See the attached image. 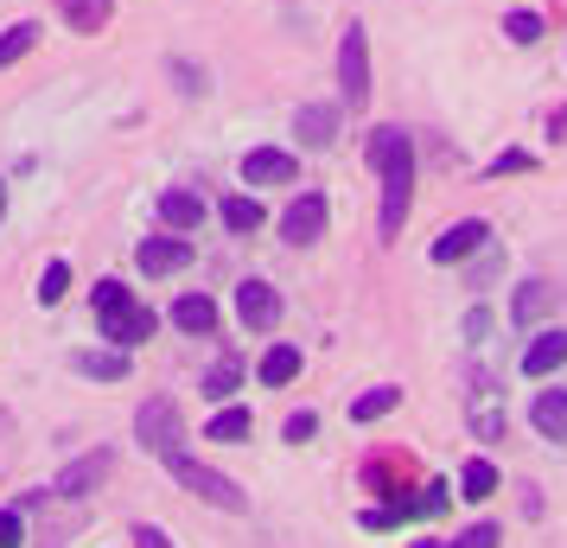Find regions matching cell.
<instances>
[{
	"mask_svg": "<svg viewBox=\"0 0 567 548\" xmlns=\"http://www.w3.org/2000/svg\"><path fill=\"white\" fill-rule=\"evenodd\" d=\"M293 134H300L307 147H332V141H338V108H326V103H307L300 115H293Z\"/></svg>",
	"mask_w": 567,
	"mask_h": 548,
	"instance_id": "obj_14",
	"label": "cell"
},
{
	"mask_svg": "<svg viewBox=\"0 0 567 548\" xmlns=\"http://www.w3.org/2000/svg\"><path fill=\"white\" fill-rule=\"evenodd\" d=\"M243 179L249 185H293L300 179V159L281 154V147H256V154L243 159Z\"/></svg>",
	"mask_w": 567,
	"mask_h": 548,
	"instance_id": "obj_10",
	"label": "cell"
},
{
	"mask_svg": "<svg viewBox=\"0 0 567 548\" xmlns=\"http://www.w3.org/2000/svg\"><path fill=\"white\" fill-rule=\"evenodd\" d=\"M497 542H504V529H497V523H472L453 548H497Z\"/></svg>",
	"mask_w": 567,
	"mask_h": 548,
	"instance_id": "obj_29",
	"label": "cell"
},
{
	"mask_svg": "<svg viewBox=\"0 0 567 548\" xmlns=\"http://www.w3.org/2000/svg\"><path fill=\"white\" fill-rule=\"evenodd\" d=\"M338 90H344V108L370 103V39H363V27H344V39H338Z\"/></svg>",
	"mask_w": 567,
	"mask_h": 548,
	"instance_id": "obj_4",
	"label": "cell"
},
{
	"mask_svg": "<svg viewBox=\"0 0 567 548\" xmlns=\"http://www.w3.org/2000/svg\"><path fill=\"white\" fill-rule=\"evenodd\" d=\"M159 224H166V230H198V224H205V198L166 192V198H159Z\"/></svg>",
	"mask_w": 567,
	"mask_h": 548,
	"instance_id": "obj_17",
	"label": "cell"
},
{
	"mask_svg": "<svg viewBox=\"0 0 567 548\" xmlns=\"http://www.w3.org/2000/svg\"><path fill=\"white\" fill-rule=\"evenodd\" d=\"M465 332H472V339H485V332H491V313H485V307H472V313H465Z\"/></svg>",
	"mask_w": 567,
	"mask_h": 548,
	"instance_id": "obj_35",
	"label": "cell"
},
{
	"mask_svg": "<svg viewBox=\"0 0 567 548\" xmlns=\"http://www.w3.org/2000/svg\"><path fill=\"white\" fill-rule=\"evenodd\" d=\"M173 325H179V332H198V339L217 332V300H210V293H185L179 307H173Z\"/></svg>",
	"mask_w": 567,
	"mask_h": 548,
	"instance_id": "obj_16",
	"label": "cell"
},
{
	"mask_svg": "<svg viewBox=\"0 0 567 548\" xmlns=\"http://www.w3.org/2000/svg\"><path fill=\"white\" fill-rule=\"evenodd\" d=\"M312 434H319V415H312V409H307V415H287V441H293V446H307Z\"/></svg>",
	"mask_w": 567,
	"mask_h": 548,
	"instance_id": "obj_32",
	"label": "cell"
},
{
	"mask_svg": "<svg viewBox=\"0 0 567 548\" xmlns=\"http://www.w3.org/2000/svg\"><path fill=\"white\" fill-rule=\"evenodd\" d=\"M0 548H27V517L20 510H0Z\"/></svg>",
	"mask_w": 567,
	"mask_h": 548,
	"instance_id": "obj_30",
	"label": "cell"
},
{
	"mask_svg": "<svg viewBox=\"0 0 567 548\" xmlns=\"http://www.w3.org/2000/svg\"><path fill=\"white\" fill-rule=\"evenodd\" d=\"M64 288H71V261H52V268L39 275V307H58Z\"/></svg>",
	"mask_w": 567,
	"mask_h": 548,
	"instance_id": "obj_27",
	"label": "cell"
},
{
	"mask_svg": "<svg viewBox=\"0 0 567 548\" xmlns=\"http://www.w3.org/2000/svg\"><path fill=\"white\" fill-rule=\"evenodd\" d=\"M293 376H300V351H293V344H268V358H261V383H268V390H287Z\"/></svg>",
	"mask_w": 567,
	"mask_h": 548,
	"instance_id": "obj_18",
	"label": "cell"
},
{
	"mask_svg": "<svg viewBox=\"0 0 567 548\" xmlns=\"http://www.w3.org/2000/svg\"><path fill=\"white\" fill-rule=\"evenodd\" d=\"M134 261H141V275H179L185 261H192V242L185 236H147L134 249Z\"/></svg>",
	"mask_w": 567,
	"mask_h": 548,
	"instance_id": "obj_9",
	"label": "cell"
},
{
	"mask_svg": "<svg viewBox=\"0 0 567 548\" xmlns=\"http://www.w3.org/2000/svg\"><path fill=\"white\" fill-rule=\"evenodd\" d=\"M567 364V325H548L523 344V376H555Z\"/></svg>",
	"mask_w": 567,
	"mask_h": 548,
	"instance_id": "obj_8",
	"label": "cell"
},
{
	"mask_svg": "<svg viewBox=\"0 0 567 548\" xmlns=\"http://www.w3.org/2000/svg\"><path fill=\"white\" fill-rule=\"evenodd\" d=\"M395 402H402V390H370V395H358V402H351V421H383L389 409H395Z\"/></svg>",
	"mask_w": 567,
	"mask_h": 548,
	"instance_id": "obj_26",
	"label": "cell"
},
{
	"mask_svg": "<svg viewBox=\"0 0 567 548\" xmlns=\"http://www.w3.org/2000/svg\"><path fill=\"white\" fill-rule=\"evenodd\" d=\"M134 548H173V536L154 529V523H141V529H134Z\"/></svg>",
	"mask_w": 567,
	"mask_h": 548,
	"instance_id": "obj_33",
	"label": "cell"
},
{
	"mask_svg": "<svg viewBox=\"0 0 567 548\" xmlns=\"http://www.w3.org/2000/svg\"><path fill=\"white\" fill-rule=\"evenodd\" d=\"M90 307H96V319H103V339H115V351H128V344L154 339V325H159L154 307H134V293L122 288V281H96Z\"/></svg>",
	"mask_w": 567,
	"mask_h": 548,
	"instance_id": "obj_2",
	"label": "cell"
},
{
	"mask_svg": "<svg viewBox=\"0 0 567 548\" xmlns=\"http://www.w3.org/2000/svg\"><path fill=\"white\" fill-rule=\"evenodd\" d=\"M134 434H141V446L147 453H179L185 446V427H179V409L166 402V395H154V402H141V415H134Z\"/></svg>",
	"mask_w": 567,
	"mask_h": 548,
	"instance_id": "obj_5",
	"label": "cell"
},
{
	"mask_svg": "<svg viewBox=\"0 0 567 548\" xmlns=\"http://www.w3.org/2000/svg\"><path fill=\"white\" fill-rule=\"evenodd\" d=\"M159 466L173 472V478H179L185 492H198V497H205V504H217V510H236V517L249 510V497H243V485H236V478H224V472H210L205 459H192L185 446H179V453H166Z\"/></svg>",
	"mask_w": 567,
	"mask_h": 548,
	"instance_id": "obj_3",
	"label": "cell"
},
{
	"mask_svg": "<svg viewBox=\"0 0 567 548\" xmlns=\"http://www.w3.org/2000/svg\"><path fill=\"white\" fill-rule=\"evenodd\" d=\"M548 300H555V293L542 288V281H523V288H516V300H511V319H516V325H529V319L548 313Z\"/></svg>",
	"mask_w": 567,
	"mask_h": 548,
	"instance_id": "obj_22",
	"label": "cell"
},
{
	"mask_svg": "<svg viewBox=\"0 0 567 548\" xmlns=\"http://www.w3.org/2000/svg\"><path fill=\"white\" fill-rule=\"evenodd\" d=\"M39 32H45L39 20H20V27L7 32V39H0V71H7V64H20V58H27L32 45H39Z\"/></svg>",
	"mask_w": 567,
	"mask_h": 548,
	"instance_id": "obj_23",
	"label": "cell"
},
{
	"mask_svg": "<svg viewBox=\"0 0 567 548\" xmlns=\"http://www.w3.org/2000/svg\"><path fill=\"white\" fill-rule=\"evenodd\" d=\"M109 466H115L109 453H90V459H78V466H64V472H58V478H52V492H58V497H90V492H96V485L109 478Z\"/></svg>",
	"mask_w": 567,
	"mask_h": 548,
	"instance_id": "obj_11",
	"label": "cell"
},
{
	"mask_svg": "<svg viewBox=\"0 0 567 548\" xmlns=\"http://www.w3.org/2000/svg\"><path fill=\"white\" fill-rule=\"evenodd\" d=\"M249 427H256V421H249V409H224V415H217V421L205 427V441L236 446V441H249Z\"/></svg>",
	"mask_w": 567,
	"mask_h": 548,
	"instance_id": "obj_24",
	"label": "cell"
},
{
	"mask_svg": "<svg viewBox=\"0 0 567 548\" xmlns=\"http://www.w3.org/2000/svg\"><path fill=\"white\" fill-rule=\"evenodd\" d=\"M173 77H179V90H185V96H198V90H205V77H198L192 64H173Z\"/></svg>",
	"mask_w": 567,
	"mask_h": 548,
	"instance_id": "obj_34",
	"label": "cell"
},
{
	"mask_svg": "<svg viewBox=\"0 0 567 548\" xmlns=\"http://www.w3.org/2000/svg\"><path fill=\"white\" fill-rule=\"evenodd\" d=\"M529 421L542 427V441H567V390H542L529 402Z\"/></svg>",
	"mask_w": 567,
	"mask_h": 548,
	"instance_id": "obj_15",
	"label": "cell"
},
{
	"mask_svg": "<svg viewBox=\"0 0 567 548\" xmlns=\"http://www.w3.org/2000/svg\"><path fill=\"white\" fill-rule=\"evenodd\" d=\"M109 13H115V0H58V20H64L71 32H83V39H90V32H103Z\"/></svg>",
	"mask_w": 567,
	"mask_h": 548,
	"instance_id": "obj_13",
	"label": "cell"
},
{
	"mask_svg": "<svg viewBox=\"0 0 567 548\" xmlns=\"http://www.w3.org/2000/svg\"><path fill=\"white\" fill-rule=\"evenodd\" d=\"M236 383H243V364H236V358H224V364L205 370V395H210V402H230Z\"/></svg>",
	"mask_w": 567,
	"mask_h": 548,
	"instance_id": "obj_25",
	"label": "cell"
},
{
	"mask_svg": "<svg viewBox=\"0 0 567 548\" xmlns=\"http://www.w3.org/2000/svg\"><path fill=\"white\" fill-rule=\"evenodd\" d=\"M281 236L293 242V249L319 242V236H326V198H319V192H300V198L281 210Z\"/></svg>",
	"mask_w": 567,
	"mask_h": 548,
	"instance_id": "obj_6",
	"label": "cell"
},
{
	"mask_svg": "<svg viewBox=\"0 0 567 548\" xmlns=\"http://www.w3.org/2000/svg\"><path fill=\"white\" fill-rule=\"evenodd\" d=\"M529 166H536V159L523 154V147H511V154H497V159H491V179H504V173H529Z\"/></svg>",
	"mask_w": 567,
	"mask_h": 548,
	"instance_id": "obj_31",
	"label": "cell"
},
{
	"mask_svg": "<svg viewBox=\"0 0 567 548\" xmlns=\"http://www.w3.org/2000/svg\"><path fill=\"white\" fill-rule=\"evenodd\" d=\"M491 242V224H478V217H465V224H453V230L434 242V261H465L472 249H485Z\"/></svg>",
	"mask_w": 567,
	"mask_h": 548,
	"instance_id": "obj_12",
	"label": "cell"
},
{
	"mask_svg": "<svg viewBox=\"0 0 567 548\" xmlns=\"http://www.w3.org/2000/svg\"><path fill=\"white\" fill-rule=\"evenodd\" d=\"M236 313H243V325H249V332H268V325L281 319V293L268 288V281H256V275H249V281L236 288Z\"/></svg>",
	"mask_w": 567,
	"mask_h": 548,
	"instance_id": "obj_7",
	"label": "cell"
},
{
	"mask_svg": "<svg viewBox=\"0 0 567 548\" xmlns=\"http://www.w3.org/2000/svg\"><path fill=\"white\" fill-rule=\"evenodd\" d=\"M217 217H224V230L249 236V230H261V217H268V210H261L256 198H224V205H217Z\"/></svg>",
	"mask_w": 567,
	"mask_h": 548,
	"instance_id": "obj_20",
	"label": "cell"
},
{
	"mask_svg": "<svg viewBox=\"0 0 567 548\" xmlns=\"http://www.w3.org/2000/svg\"><path fill=\"white\" fill-rule=\"evenodd\" d=\"M491 492H497V466H491V459H465V472H460V497L485 504Z\"/></svg>",
	"mask_w": 567,
	"mask_h": 548,
	"instance_id": "obj_21",
	"label": "cell"
},
{
	"mask_svg": "<svg viewBox=\"0 0 567 548\" xmlns=\"http://www.w3.org/2000/svg\"><path fill=\"white\" fill-rule=\"evenodd\" d=\"M370 166L383 179V236H402L414 198V141L402 128H377L370 134Z\"/></svg>",
	"mask_w": 567,
	"mask_h": 548,
	"instance_id": "obj_1",
	"label": "cell"
},
{
	"mask_svg": "<svg viewBox=\"0 0 567 548\" xmlns=\"http://www.w3.org/2000/svg\"><path fill=\"white\" fill-rule=\"evenodd\" d=\"M78 370L96 383H122L128 376V351H78Z\"/></svg>",
	"mask_w": 567,
	"mask_h": 548,
	"instance_id": "obj_19",
	"label": "cell"
},
{
	"mask_svg": "<svg viewBox=\"0 0 567 548\" xmlns=\"http://www.w3.org/2000/svg\"><path fill=\"white\" fill-rule=\"evenodd\" d=\"M409 548H440V542H409Z\"/></svg>",
	"mask_w": 567,
	"mask_h": 548,
	"instance_id": "obj_37",
	"label": "cell"
},
{
	"mask_svg": "<svg viewBox=\"0 0 567 548\" xmlns=\"http://www.w3.org/2000/svg\"><path fill=\"white\" fill-rule=\"evenodd\" d=\"M504 32H511V45H536V39H542V13H511Z\"/></svg>",
	"mask_w": 567,
	"mask_h": 548,
	"instance_id": "obj_28",
	"label": "cell"
},
{
	"mask_svg": "<svg viewBox=\"0 0 567 548\" xmlns=\"http://www.w3.org/2000/svg\"><path fill=\"white\" fill-rule=\"evenodd\" d=\"M0 217H7V185H0Z\"/></svg>",
	"mask_w": 567,
	"mask_h": 548,
	"instance_id": "obj_36",
	"label": "cell"
}]
</instances>
